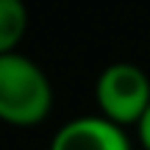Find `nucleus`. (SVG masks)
Masks as SVG:
<instances>
[{"instance_id":"obj_3","label":"nucleus","mask_w":150,"mask_h":150,"mask_svg":"<svg viewBox=\"0 0 150 150\" xmlns=\"http://www.w3.org/2000/svg\"><path fill=\"white\" fill-rule=\"evenodd\" d=\"M50 150H131L128 136L106 117H78L61 125Z\"/></svg>"},{"instance_id":"obj_5","label":"nucleus","mask_w":150,"mask_h":150,"mask_svg":"<svg viewBox=\"0 0 150 150\" xmlns=\"http://www.w3.org/2000/svg\"><path fill=\"white\" fill-rule=\"evenodd\" d=\"M139 136H142V145L150 150V108L145 111V117H142V122H139Z\"/></svg>"},{"instance_id":"obj_4","label":"nucleus","mask_w":150,"mask_h":150,"mask_svg":"<svg viewBox=\"0 0 150 150\" xmlns=\"http://www.w3.org/2000/svg\"><path fill=\"white\" fill-rule=\"evenodd\" d=\"M28 28V11L20 0H0V56L14 53Z\"/></svg>"},{"instance_id":"obj_2","label":"nucleus","mask_w":150,"mask_h":150,"mask_svg":"<svg viewBox=\"0 0 150 150\" xmlns=\"http://www.w3.org/2000/svg\"><path fill=\"white\" fill-rule=\"evenodd\" d=\"M95 95L106 120L117 125L142 122L145 111L150 108V78L136 64L120 61L100 72Z\"/></svg>"},{"instance_id":"obj_1","label":"nucleus","mask_w":150,"mask_h":150,"mask_svg":"<svg viewBox=\"0 0 150 150\" xmlns=\"http://www.w3.org/2000/svg\"><path fill=\"white\" fill-rule=\"evenodd\" d=\"M50 103V81L36 61L20 53L0 56V120L11 125L42 122Z\"/></svg>"}]
</instances>
